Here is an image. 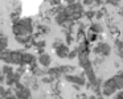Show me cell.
Listing matches in <instances>:
<instances>
[{
	"label": "cell",
	"mask_w": 123,
	"mask_h": 99,
	"mask_svg": "<svg viewBox=\"0 0 123 99\" xmlns=\"http://www.w3.org/2000/svg\"><path fill=\"white\" fill-rule=\"evenodd\" d=\"M33 32V25L31 19H21L13 24V33L16 37H24V36H29Z\"/></svg>",
	"instance_id": "cell-1"
},
{
	"label": "cell",
	"mask_w": 123,
	"mask_h": 99,
	"mask_svg": "<svg viewBox=\"0 0 123 99\" xmlns=\"http://www.w3.org/2000/svg\"><path fill=\"white\" fill-rule=\"evenodd\" d=\"M93 53L99 54V56H102V58H103V57L110 56V53H111V46L106 42H99L98 45L93 49Z\"/></svg>",
	"instance_id": "cell-2"
},
{
	"label": "cell",
	"mask_w": 123,
	"mask_h": 99,
	"mask_svg": "<svg viewBox=\"0 0 123 99\" xmlns=\"http://www.w3.org/2000/svg\"><path fill=\"white\" fill-rule=\"evenodd\" d=\"M15 96L17 99H31V90L21 82H19L16 85V95Z\"/></svg>",
	"instance_id": "cell-3"
},
{
	"label": "cell",
	"mask_w": 123,
	"mask_h": 99,
	"mask_svg": "<svg viewBox=\"0 0 123 99\" xmlns=\"http://www.w3.org/2000/svg\"><path fill=\"white\" fill-rule=\"evenodd\" d=\"M65 79L68 82L73 83V85H77V86H85L86 85V79H85V73L82 75H70L66 74L65 75Z\"/></svg>",
	"instance_id": "cell-4"
},
{
	"label": "cell",
	"mask_w": 123,
	"mask_h": 99,
	"mask_svg": "<svg viewBox=\"0 0 123 99\" xmlns=\"http://www.w3.org/2000/svg\"><path fill=\"white\" fill-rule=\"evenodd\" d=\"M54 50H56V54L60 57V58H66V57L69 56L70 49L68 48V45H65V44H61V45L57 46Z\"/></svg>",
	"instance_id": "cell-5"
},
{
	"label": "cell",
	"mask_w": 123,
	"mask_h": 99,
	"mask_svg": "<svg viewBox=\"0 0 123 99\" xmlns=\"http://www.w3.org/2000/svg\"><path fill=\"white\" fill-rule=\"evenodd\" d=\"M37 62L41 65V66H44V67H48L49 65H50V62H52V58H50V56H49V54L44 53V54H41V56H38V58H37Z\"/></svg>",
	"instance_id": "cell-6"
},
{
	"label": "cell",
	"mask_w": 123,
	"mask_h": 99,
	"mask_svg": "<svg viewBox=\"0 0 123 99\" xmlns=\"http://www.w3.org/2000/svg\"><path fill=\"white\" fill-rule=\"evenodd\" d=\"M90 32L98 35V33H102V32H103V28H102V25L99 24V23H91V25H90Z\"/></svg>",
	"instance_id": "cell-7"
},
{
	"label": "cell",
	"mask_w": 123,
	"mask_h": 99,
	"mask_svg": "<svg viewBox=\"0 0 123 99\" xmlns=\"http://www.w3.org/2000/svg\"><path fill=\"white\" fill-rule=\"evenodd\" d=\"M1 74L4 75V77H8V75H11V74H13V67L11 66V65H4V66H1Z\"/></svg>",
	"instance_id": "cell-8"
},
{
	"label": "cell",
	"mask_w": 123,
	"mask_h": 99,
	"mask_svg": "<svg viewBox=\"0 0 123 99\" xmlns=\"http://www.w3.org/2000/svg\"><path fill=\"white\" fill-rule=\"evenodd\" d=\"M7 45H8V38H7L6 36H1V37H0V52L6 50Z\"/></svg>",
	"instance_id": "cell-9"
},
{
	"label": "cell",
	"mask_w": 123,
	"mask_h": 99,
	"mask_svg": "<svg viewBox=\"0 0 123 99\" xmlns=\"http://www.w3.org/2000/svg\"><path fill=\"white\" fill-rule=\"evenodd\" d=\"M20 11H21L20 8H16V11L11 13V19H12V21H13L15 24H16L17 21H20Z\"/></svg>",
	"instance_id": "cell-10"
},
{
	"label": "cell",
	"mask_w": 123,
	"mask_h": 99,
	"mask_svg": "<svg viewBox=\"0 0 123 99\" xmlns=\"http://www.w3.org/2000/svg\"><path fill=\"white\" fill-rule=\"evenodd\" d=\"M115 48H117V53L118 52H123V40L117 38L115 40Z\"/></svg>",
	"instance_id": "cell-11"
},
{
	"label": "cell",
	"mask_w": 123,
	"mask_h": 99,
	"mask_svg": "<svg viewBox=\"0 0 123 99\" xmlns=\"http://www.w3.org/2000/svg\"><path fill=\"white\" fill-rule=\"evenodd\" d=\"M97 40H98V35L91 33V32L87 33V41H89V42H94V41H97Z\"/></svg>",
	"instance_id": "cell-12"
},
{
	"label": "cell",
	"mask_w": 123,
	"mask_h": 99,
	"mask_svg": "<svg viewBox=\"0 0 123 99\" xmlns=\"http://www.w3.org/2000/svg\"><path fill=\"white\" fill-rule=\"evenodd\" d=\"M43 81L44 83H52L53 81H56V78L54 77H52V75H45V77H43Z\"/></svg>",
	"instance_id": "cell-13"
},
{
	"label": "cell",
	"mask_w": 123,
	"mask_h": 99,
	"mask_svg": "<svg viewBox=\"0 0 123 99\" xmlns=\"http://www.w3.org/2000/svg\"><path fill=\"white\" fill-rule=\"evenodd\" d=\"M77 57H78V52H77V49H73V50H70V52H69V56H68V58L73 59V58H77Z\"/></svg>",
	"instance_id": "cell-14"
},
{
	"label": "cell",
	"mask_w": 123,
	"mask_h": 99,
	"mask_svg": "<svg viewBox=\"0 0 123 99\" xmlns=\"http://www.w3.org/2000/svg\"><path fill=\"white\" fill-rule=\"evenodd\" d=\"M95 13H97L95 11H87V12H85L83 15H85L89 20H91V19H94V17H95Z\"/></svg>",
	"instance_id": "cell-15"
},
{
	"label": "cell",
	"mask_w": 123,
	"mask_h": 99,
	"mask_svg": "<svg viewBox=\"0 0 123 99\" xmlns=\"http://www.w3.org/2000/svg\"><path fill=\"white\" fill-rule=\"evenodd\" d=\"M45 45H46V42L44 40H41V41H38V42H36V48L37 49H45Z\"/></svg>",
	"instance_id": "cell-16"
},
{
	"label": "cell",
	"mask_w": 123,
	"mask_h": 99,
	"mask_svg": "<svg viewBox=\"0 0 123 99\" xmlns=\"http://www.w3.org/2000/svg\"><path fill=\"white\" fill-rule=\"evenodd\" d=\"M25 70H27V69H25V66H24V65H20V66L19 67H17V74H19V75H21V74H24V73H25Z\"/></svg>",
	"instance_id": "cell-17"
},
{
	"label": "cell",
	"mask_w": 123,
	"mask_h": 99,
	"mask_svg": "<svg viewBox=\"0 0 123 99\" xmlns=\"http://www.w3.org/2000/svg\"><path fill=\"white\" fill-rule=\"evenodd\" d=\"M72 42H73V36L66 32V45H69V44H72Z\"/></svg>",
	"instance_id": "cell-18"
},
{
	"label": "cell",
	"mask_w": 123,
	"mask_h": 99,
	"mask_svg": "<svg viewBox=\"0 0 123 99\" xmlns=\"http://www.w3.org/2000/svg\"><path fill=\"white\" fill-rule=\"evenodd\" d=\"M40 30H41V33H48L49 32V28L48 27H45V25H40Z\"/></svg>",
	"instance_id": "cell-19"
},
{
	"label": "cell",
	"mask_w": 123,
	"mask_h": 99,
	"mask_svg": "<svg viewBox=\"0 0 123 99\" xmlns=\"http://www.w3.org/2000/svg\"><path fill=\"white\" fill-rule=\"evenodd\" d=\"M103 12H105V11H98V12H97V13H95V19L101 20L102 17H103Z\"/></svg>",
	"instance_id": "cell-20"
},
{
	"label": "cell",
	"mask_w": 123,
	"mask_h": 99,
	"mask_svg": "<svg viewBox=\"0 0 123 99\" xmlns=\"http://www.w3.org/2000/svg\"><path fill=\"white\" fill-rule=\"evenodd\" d=\"M82 6H94V1L93 0H85L82 3Z\"/></svg>",
	"instance_id": "cell-21"
},
{
	"label": "cell",
	"mask_w": 123,
	"mask_h": 99,
	"mask_svg": "<svg viewBox=\"0 0 123 99\" xmlns=\"http://www.w3.org/2000/svg\"><path fill=\"white\" fill-rule=\"evenodd\" d=\"M107 3H109L110 6H114V7L119 6V1H115V0H110V1H107Z\"/></svg>",
	"instance_id": "cell-22"
},
{
	"label": "cell",
	"mask_w": 123,
	"mask_h": 99,
	"mask_svg": "<svg viewBox=\"0 0 123 99\" xmlns=\"http://www.w3.org/2000/svg\"><path fill=\"white\" fill-rule=\"evenodd\" d=\"M101 62H103V58H101V57H98V58H95V61H94V64H101Z\"/></svg>",
	"instance_id": "cell-23"
},
{
	"label": "cell",
	"mask_w": 123,
	"mask_h": 99,
	"mask_svg": "<svg viewBox=\"0 0 123 99\" xmlns=\"http://www.w3.org/2000/svg\"><path fill=\"white\" fill-rule=\"evenodd\" d=\"M115 99H123V91H120V93L115 96Z\"/></svg>",
	"instance_id": "cell-24"
},
{
	"label": "cell",
	"mask_w": 123,
	"mask_h": 99,
	"mask_svg": "<svg viewBox=\"0 0 123 99\" xmlns=\"http://www.w3.org/2000/svg\"><path fill=\"white\" fill-rule=\"evenodd\" d=\"M94 4H95V6H103L105 1H94Z\"/></svg>",
	"instance_id": "cell-25"
},
{
	"label": "cell",
	"mask_w": 123,
	"mask_h": 99,
	"mask_svg": "<svg viewBox=\"0 0 123 99\" xmlns=\"http://www.w3.org/2000/svg\"><path fill=\"white\" fill-rule=\"evenodd\" d=\"M4 99H17V98H16L15 95H9V96H6Z\"/></svg>",
	"instance_id": "cell-26"
},
{
	"label": "cell",
	"mask_w": 123,
	"mask_h": 99,
	"mask_svg": "<svg viewBox=\"0 0 123 99\" xmlns=\"http://www.w3.org/2000/svg\"><path fill=\"white\" fill-rule=\"evenodd\" d=\"M119 13H120V16H123V7L120 8V12H119Z\"/></svg>",
	"instance_id": "cell-27"
},
{
	"label": "cell",
	"mask_w": 123,
	"mask_h": 99,
	"mask_svg": "<svg viewBox=\"0 0 123 99\" xmlns=\"http://www.w3.org/2000/svg\"><path fill=\"white\" fill-rule=\"evenodd\" d=\"M118 75H120V77L123 78V71H119V73H118Z\"/></svg>",
	"instance_id": "cell-28"
},
{
	"label": "cell",
	"mask_w": 123,
	"mask_h": 99,
	"mask_svg": "<svg viewBox=\"0 0 123 99\" xmlns=\"http://www.w3.org/2000/svg\"><path fill=\"white\" fill-rule=\"evenodd\" d=\"M97 99H105V96H97Z\"/></svg>",
	"instance_id": "cell-29"
},
{
	"label": "cell",
	"mask_w": 123,
	"mask_h": 99,
	"mask_svg": "<svg viewBox=\"0 0 123 99\" xmlns=\"http://www.w3.org/2000/svg\"><path fill=\"white\" fill-rule=\"evenodd\" d=\"M0 70H1V66H0Z\"/></svg>",
	"instance_id": "cell-30"
}]
</instances>
